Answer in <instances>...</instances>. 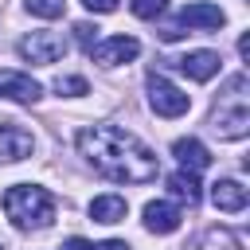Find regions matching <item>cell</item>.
<instances>
[{"instance_id":"9","label":"cell","mask_w":250,"mask_h":250,"mask_svg":"<svg viewBox=\"0 0 250 250\" xmlns=\"http://www.w3.org/2000/svg\"><path fill=\"white\" fill-rule=\"evenodd\" d=\"M31 148H35V137L27 129L12 125V121L0 125V164H16V160L31 156Z\"/></svg>"},{"instance_id":"10","label":"cell","mask_w":250,"mask_h":250,"mask_svg":"<svg viewBox=\"0 0 250 250\" xmlns=\"http://www.w3.org/2000/svg\"><path fill=\"white\" fill-rule=\"evenodd\" d=\"M180 207L176 203H168V199H152V203H145V227L152 230V234H172V230H180Z\"/></svg>"},{"instance_id":"1","label":"cell","mask_w":250,"mask_h":250,"mask_svg":"<svg viewBox=\"0 0 250 250\" xmlns=\"http://www.w3.org/2000/svg\"><path fill=\"white\" fill-rule=\"evenodd\" d=\"M74 141H78V152L86 156V164L113 184H148L160 172L156 152L121 125H86V129H78Z\"/></svg>"},{"instance_id":"11","label":"cell","mask_w":250,"mask_h":250,"mask_svg":"<svg viewBox=\"0 0 250 250\" xmlns=\"http://www.w3.org/2000/svg\"><path fill=\"white\" fill-rule=\"evenodd\" d=\"M219 55L215 51H188V55H180L176 59V66L188 74V78H195V82H211L215 74H219Z\"/></svg>"},{"instance_id":"4","label":"cell","mask_w":250,"mask_h":250,"mask_svg":"<svg viewBox=\"0 0 250 250\" xmlns=\"http://www.w3.org/2000/svg\"><path fill=\"white\" fill-rule=\"evenodd\" d=\"M16 51H20V59H27L35 66H51V62H59L66 55V39L59 31H31V35H23L16 43Z\"/></svg>"},{"instance_id":"6","label":"cell","mask_w":250,"mask_h":250,"mask_svg":"<svg viewBox=\"0 0 250 250\" xmlns=\"http://www.w3.org/2000/svg\"><path fill=\"white\" fill-rule=\"evenodd\" d=\"M227 23V12L219 8V4H211V0H195V4H188V8H180V20H176V27L184 31H219Z\"/></svg>"},{"instance_id":"18","label":"cell","mask_w":250,"mask_h":250,"mask_svg":"<svg viewBox=\"0 0 250 250\" xmlns=\"http://www.w3.org/2000/svg\"><path fill=\"white\" fill-rule=\"evenodd\" d=\"M66 250H133L125 238H105V242H86V238H66Z\"/></svg>"},{"instance_id":"17","label":"cell","mask_w":250,"mask_h":250,"mask_svg":"<svg viewBox=\"0 0 250 250\" xmlns=\"http://www.w3.org/2000/svg\"><path fill=\"white\" fill-rule=\"evenodd\" d=\"M199 250H238V238H234L230 230H223V227H215V230H207V234H203V242H199Z\"/></svg>"},{"instance_id":"22","label":"cell","mask_w":250,"mask_h":250,"mask_svg":"<svg viewBox=\"0 0 250 250\" xmlns=\"http://www.w3.org/2000/svg\"><path fill=\"white\" fill-rule=\"evenodd\" d=\"M82 4H86L90 12H102V16H105V12H117V0H82Z\"/></svg>"},{"instance_id":"16","label":"cell","mask_w":250,"mask_h":250,"mask_svg":"<svg viewBox=\"0 0 250 250\" xmlns=\"http://www.w3.org/2000/svg\"><path fill=\"white\" fill-rule=\"evenodd\" d=\"M23 8L39 20H59L66 12V0H23Z\"/></svg>"},{"instance_id":"5","label":"cell","mask_w":250,"mask_h":250,"mask_svg":"<svg viewBox=\"0 0 250 250\" xmlns=\"http://www.w3.org/2000/svg\"><path fill=\"white\" fill-rule=\"evenodd\" d=\"M145 86H148V105H152L160 117H184V113L191 109V98H188L180 86H172L168 78H160L156 70L145 78Z\"/></svg>"},{"instance_id":"2","label":"cell","mask_w":250,"mask_h":250,"mask_svg":"<svg viewBox=\"0 0 250 250\" xmlns=\"http://www.w3.org/2000/svg\"><path fill=\"white\" fill-rule=\"evenodd\" d=\"M246 90H250L246 74L227 78V86H223V94L211 109V129L219 133V141H242L250 133V98H246Z\"/></svg>"},{"instance_id":"15","label":"cell","mask_w":250,"mask_h":250,"mask_svg":"<svg viewBox=\"0 0 250 250\" xmlns=\"http://www.w3.org/2000/svg\"><path fill=\"white\" fill-rule=\"evenodd\" d=\"M125 211H129V207H125L121 195H98V199L90 203V219H94V223H105V227H109V223H121Z\"/></svg>"},{"instance_id":"8","label":"cell","mask_w":250,"mask_h":250,"mask_svg":"<svg viewBox=\"0 0 250 250\" xmlns=\"http://www.w3.org/2000/svg\"><path fill=\"white\" fill-rule=\"evenodd\" d=\"M0 98L20 102V105H35L43 98V86L23 70H0Z\"/></svg>"},{"instance_id":"3","label":"cell","mask_w":250,"mask_h":250,"mask_svg":"<svg viewBox=\"0 0 250 250\" xmlns=\"http://www.w3.org/2000/svg\"><path fill=\"white\" fill-rule=\"evenodd\" d=\"M4 215L16 230H43L55 219V195L39 184H16L4 191Z\"/></svg>"},{"instance_id":"21","label":"cell","mask_w":250,"mask_h":250,"mask_svg":"<svg viewBox=\"0 0 250 250\" xmlns=\"http://www.w3.org/2000/svg\"><path fill=\"white\" fill-rule=\"evenodd\" d=\"M74 35H78V43H82L86 51L98 43V27H94V23H86V20H82V23H74Z\"/></svg>"},{"instance_id":"19","label":"cell","mask_w":250,"mask_h":250,"mask_svg":"<svg viewBox=\"0 0 250 250\" xmlns=\"http://www.w3.org/2000/svg\"><path fill=\"white\" fill-rule=\"evenodd\" d=\"M55 90H59L62 98H82V94H90L86 78H78V74H66V78H59V82H55Z\"/></svg>"},{"instance_id":"14","label":"cell","mask_w":250,"mask_h":250,"mask_svg":"<svg viewBox=\"0 0 250 250\" xmlns=\"http://www.w3.org/2000/svg\"><path fill=\"white\" fill-rule=\"evenodd\" d=\"M168 191L176 195V199H184L188 207H195L199 203V180H195V172H188V168H180V172H172L168 176Z\"/></svg>"},{"instance_id":"20","label":"cell","mask_w":250,"mask_h":250,"mask_svg":"<svg viewBox=\"0 0 250 250\" xmlns=\"http://www.w3.org/2000/svg\"><path fill=\"white\" fill-rule=\"evenodd\" d=\"M129 8H133L137 20H156V16L168 8V0H129Z\"/></svg>"},{"instance_id":"7","label":"cell","mask_w":250,"mask_h":250,"mask_svg":"<svg viewBox=\"0 0 250 250\" xmlns=\"http://www.w3.org/2000/svg\"><path fill=\"white\" fill-rule=\"evenodd\" d=\"M137 55H141V43L133 35H109V39H102V43L90 47V59L102 62V66H117V62H129Z\"/></svg>"},{"instance_id":"23","label":"cell","mask_w":250,"mask_h":250,"mask_svg":"<svg viewBox=\"0 0 250 250\" xmlns=\"http://www.w3.org/2000/svg\"><path fill=\"white\" fill-rule=\"evenodd\" d=\"M238 55H242V59H250V35H242V39H238Z\"/></svg>"},{"instance_id":"12","label":"cell","mask_w":250,"mask_h":250,"mask_svg":"<svg viewBox=\"0 0 250 250\" xmlns=\"http://www.w3.org/2000/svg\"><path fill=\"white\" fill-rule=\"evenodd\" d=\"M211 203L219 207V211H242L246 203H250V191L238 184V180H215L211 184Z\"/></svg>"},{"instance_id":"13","label":"cell","mask_w":250,"mask_h":250,"mask_svg":"<svg viewBox=\"0 0 250 250\" xmlns=\"http://www.w3.org/2000/svg\"><path fill=\"white\" fill-rule=\"evenodd\" d=\"M172 156H176L188 172H203V168H211V152H207V145L195 141V137H180V141L172 145Z\"/></svg>"}]
</instances>
